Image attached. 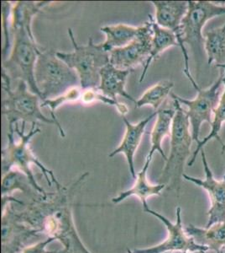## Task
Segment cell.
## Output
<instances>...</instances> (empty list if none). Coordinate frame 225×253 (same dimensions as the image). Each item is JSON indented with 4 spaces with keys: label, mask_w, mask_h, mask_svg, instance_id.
<instances>
[{
    "label": "cell",
    "mask_w": 225,
    "mask_h": 253,
    "mask_svg": "<svg viewBox=\"0 0 225 253\" xmlns=\"http://www.w3.org/2000/svg\"><path fill=\"white\" fill-rule=\"evenodd\" d=\"M157 112H154L149 117L143 119L136 124H131L126 118V116L122 117L123 121L125 123L126 127L125 135L117 149H115L108 155V156L112 158L119 154H124L126 156V161L128 163L129 172L134 179L136 178L137 174L134 169V155L138 150V147L140 145L143 135L145 134L146 126L155 117H157Z\"/></svg>",
    "instance_id": "15"
},
{
    "label": "cell",
    "mask_w": 225,
    "mask_h": 253,
    "mask_svg": "<svg viewBox=\"0 0 225 253\" xmlns=\"http://www.w3.org/2000/svg\"><path fill=\"white\" fill-rule=\"evenodd\" d=\"M176 114L175 108L161 109L157 111V121L151 130V148L147 158L152 159L156 152L162 156L163 160L167 161V157L162 149V142L166 136L171 137V128L173 124L174 117Z\"/></svg>",
    "instance_id": "19"
},
{
    "label": "cell",
    "mask_w": 225,
    "mask_h": 253,
    "mask_svg": "<svg viewBox=\"0 0 225 253\" xmlns=\"http://www.w3.org/2000/svg\"><path fill=\"white\" fill-rule=\"evenodd\" d=\"M32 185L30 184L28 178L24 173L17 169H12L9 172L3 175L1 193L2 197L11 196L12 193L20 190L24 193L31 192Z\"/></svg>",
    "instance_id": "26"
},
{
    "label": "cell",
    "mask_w": 225,
    "mask_h": 253,
    "mask_svg": "<svg viewBox=\"0 0 225 253\" xmlns=\"http://www.w3.org/2000/svg\"><path fill=\"white\" fill-rule=\"evenodd\" d=\"M11 32L14 37L13 47L8 58L3 61L2 70L8 75L11 82H26L29 89L42 101V96L34 81L35 63L42 51L36 43L32 30L24 26H16L11 27Z\"/></svg>",
    "instance_id": "4"
},
{
    "label": "cell",
    "mask_w": 225,
    "mask_h": 253,
    "mask_svg": "<svg viewBox=\"0 0 225 253\" xmlns=\"http://www.w3.org/2000/svg\"><path fill=\"white\" fill-rule=\"evenodd\" d=\"M185 230L188 236L194 239L196 243L204 246L208 250L220 253L225 247V221L216 223L204 229L189 224Z\"/></svg>",
    "instance_id": "18"
},
{
    "label": "cell",
    "mask_w": 225,
    "mask_h": 253,
    "mask_svg": "<svg viewBox=\"0 0 225 253\" xmlns=\"http://www.w3.org/2000/svg\"><path fill=\"white\" fill-rule=\"evenodd\" d=\"M88 175L89 173H84L69 187L63 186L57 193H49L46 198L40 196L24 210H17L21 221L44 236L61 242L63 250L57 253H92L80 238L72 214L75 193Z\"/></svg>",
    "instance_id": "1"
},
{
    "label": "cell",
    "mask_w": 225,
    "mask_h": 253,
    "mask_svg": "<svg viewBox=\"0 0 225 253\" xmlns=\"http://www.w3.org/2000/svg\"><path fill=\"white\" fill-rule=\"evenodd\" d=\"M225 153V141H224V146L222 147V154L224 155Z\"/></svg>",
    "instance_id": "32"
},
{
    "label": "cell",
    "mask_w": 225,
    "mask_h": 253,
    "mask_svg": "<svg viewBox=\"0 0 225 253\" xmlns=\"http://www.w3.org/2000/svg\"><path fill=\"white\" fill-rule=\"evenodd\" d=\"M152 159L146 157V163L144 165L142 169L140 172H137L136 178L134 179V183L129 189L124 191L120 193L117 197H114L112 199V202L117 205L123 201L129 199V197H136L140 199L142 204L143 207L148 205L147 199L154 196H160L163 190L166 188L165 185L151 184L147 179V171L151 165Z\"/></svg>",
    "instance_id": "17"
},
{
    "label": "cell",
    "mask_w": 225,
    "mask_h": 253,
    "mask_svg": "<svg viewBox=\"0 0 225 253\" xmlns=\"http://www.w3.org/2000/svg\"><path fill=\"white\" fill-rule=\"evenodd\" d=\"M202 165L205 172V179L196 178L191 175L183 174V178L191 181L197 187L205 190L211 201V207L208 210V219L206 228L213 224L225 221V174L222 180L214 178V174L209 167L205 151L201 150Z\"/></svg>",
    "instance_id": "14"
},
{
    "label": "cell",
    "mask_w": 225,
    "mask_h": 253,
    "mask_svg": "<svg viewBox=\"0 0 225 253\" xmlns=\"http://www.w3.org/2000/svg\"><path fill=\"white\" fill-rule=\"evenodd\" d=\"M153 30L151 21L141 26L139 36L127 46L109 52V63L120 69L134 70L138 65L145 66L151 52Z\"/></svg>",
    "instance_id": "13"
},
{
    "label": "cell",
    "mask_w": 225,
    "mask_h": 253,
    "mask_svg": "<svg viewBox=\"0 0 225 253\" xmlns=\"http://www.w3.org/2000/svg\"><path fill=\"white\" fill-rule=\"evenodd\" d=\"M127 253H134V252H132V251H130V250H129V249H128V250H127Z\"/></svg>",
    "instance_id": "34"
},
{
    "label": "cell",
    "mask_w": 225,
    "mask_h": 253,
    "mask_svg": "<svg viewBox=\"0 0 225 253\" xmlns=\"http://www.w3.org/2000/svg\"><path fill=\"white\" fill-rule=\"evenodd\" d=\"M223 78L224 70L220 73V77L211 86L207 89H201L199 87L197 89V96L193 100H188L174 93L171 94V97L177 99L180 103L187 107L185 111L191 126L192 136L193 141L197 144L200 142V130L202 124L203 123L212 124L213 122L214 110L220 101Z\"/></svg>",
    "instance_id": "10"
},
{
    "label": "cell",
    "mask_w": 225,
    "mask_h": 253,
    "mask_svg": "<svg viewBox=\"0 0 225 253\" xmlns=\"http://www.w3.org/2000/svg\"><path fill=\"white\" fill-rule=\"evenodd\" d=\"M34 81L42 101L57 97L80 84L77 72L61 60L53 50L42 51L34 68Z\"/></svg>",
    "instance_id": "7"
},
{
    "label": "cell",
    "mask_w": 225,
    "mask_h": 253,
    "mask_svg": "<svg viewBox=\"0 0 225 253\" xmlns=\"http://www.w3.org/2000/svg\"><path fill=\"white\" fill-rule=\"evenodd\" d=\"M57 252H58V251H57Z\"/></svg>",
    "instance_id": "35"
},
{
    "label": "cell",
    "mask_w": 225,
    "mask_h": 253,
    "mask_svg": "<svg viewBox=\"0 0 225 253\" xmlns=\"http://www.w3.org/2000/svg\"><path fill=\"white\" fill-rule=\"evenodd\" d=\"M67 31L73 52H57V56L77 72L83 90L96 89L99 85L101 69L109 63V52L103 48L102 43H94L92 38H89L87 45L79 46L72 30L68 28Z\"/></svg>",
    "instance_id": "6"
},
{
    "label": "cell",
    "mask_w": 225,
    "mask_h": 253,
    "mask_svg": "<svg viewBox=\"0 0 225 253\" xmlns=\"http://www.w3.org/2000/svg\"><path fill=\"white\" fill-rule=\"evenodd\" d=\"M225 15V4L221 2L188 1V10L182 23L184 44H189L193 53L197 73L201 70L204 50L202 29L208 20Z\"/></svg>",
    "instance_id": "8"
},
{
    "label": "cell",
    "mask_w": 225,
    "mask_h": 253,
    "mask_svg": "<svg viewBox=\"0 0 225 253\" xmlns=\"http://www.w3.org/2000/svg\"><path fill=\"white\" fill-rule=\"evenodd\" d=\"M52 2L40 1V2H28L19 1L12 8L11 27L24 26L27 29L32 30L33 18L37 15L41 9L49 5Z\"/></svg>",
    "instance_id": "24"
},
{
    "label": "cell",
    "mask_w": 225,
    "mask_h": 253,
    "mask_svg": "<svg viewBox=\"0 0 225 253\" xmlns=\"http://www.w3.org/2000/svg\"><path fill=\"white\" fill-rule=\"evenodd\" d=\"M156 9V21L160 26L173 32L184 58V74L193 86H197L189 68V57L182 34V23L188 10V1H151Z\"/></svg>",
    "instance_id": "12"
},
{
    "label": "cell",
    "mask_w": 225,
    "mask_h": 253,
    "mask_svg": "<svg viewBox=\"0 0 225 253\" xmlns=\"http://www.w3.org/2000/svg\"><path fill=\"white\" fill-rule=\"evenodd\" d=\"M188 253V252H181V251H175V252H168V253Z\"/></svg>",
    "instance_id": "31"
},
{
    "label": "cell",
    "mask_w": 225,
    "mask_h": 253,
    "mask_svg": "<svg viewBox=\"0 0 225 253\" xmlns=\"http://www.w3.org/2000/svg\"><path fill=\"white\" fill-rule=\"evenodd\" d=\"M204 50L208 64H225V24L204 33Z\"/></svg>",
    "instance_id": "23"
},
{
    "label": "cell",
    "mask_w": 225,
    "mask_h": 253,
    "mask_svg": "<svg viewBox=\"0 0 225 253\" xmlns=\"http://www.w3.org/2000/svg\"><path fill=\"white\" fill-rule=\"evenodd\" d=\"M172 98V97H171ZM176 110L171 134L170 156L160 176V183L165 185L167 191L175 190L179 195L181 183L186 161L191 154L192 143L193 142L190 130V123L182 104L172 98Z\"/></svg>",
    "instance_id": "3"
},
{
    "label": "cell",
    "mask_w": 225,
    "mask_h": 253,
    "mask_svg": "<svg viewBox=\"0 0 225 253\" xmlns=\"http://www.w3.org/2000/svg\"><path fill=\"white\" fill-rule=\"evenodd\" d=\"M1 7H2V29H3V38H4L3 48H2L3 61L7 59V55L9 53V50L11 46L10 34H9L11 28H9V17L11 16L12 4L8 1H3L1 3Z\"/></svg>",
    "instance_id": "29"
},
{
    "label": "cell",
    "mask_w": 225,
    "mask_h": 253,
    "mask_svg": "<svg viewBox=\"0 0 225 253\" xmlns=\"http://www.w3.org/2000/svg\"><path fill=\"white\" fill-rule=\"evenodd\" d=\"M2 89L6 94L2 101V112L7 118L9 127H14L19 121L30 122L32 124H36L40 121L53 124L58 127L63 138L66 136L61 124H57L52 118H46L43 114L39 103L40 98L29 89L26 82L18 81L17 86L13 89L11 80L2 70Z\"/></svg>",
    "instance_id": "5"
},
{
    "label": "cell",
    "mask_w": 225,
    "mask_h": 253,
    "mask_svg": "<svg viewBox=\"0 0 225 253\" xmlns=\"http://www.w3.org/2000/svg\"><path fill=\"white\" fill-rule=\"evenodd\" d=\"M100 31L106 35L105 42L102 45L109 52L132 42L140 34L141 26L134 27L125 24H117L114 26H103Z\"/></svg>",
    "instance_id": "21"
},
{
    "label": "cell",
    "mask_w": 225,
    "mask_h": 253,
    "mask_svg": "<svg viewBox=\"0 0 225 253\" xmlns=\"http://www.w3.org/2000/svg\"><path fill=\"white\" fill-rule=\"evenodd\" d=\"M54 241V238L47 237L45 241H40L26 247L21 253H57V251H48L46 249L47 246Z\"/></svg>",
    "instance_id": "30"
},
{
    "label": "cell",
    "mask_w": 225,
    "mask_h": 253,
    "mask_svg": "<svg viewBox=\"0 0 225 253\" xmlns=\"http://www.w3.org/2000/svg\"><path fill=\"white\" fill-rule=\"evenodd\" d=\"M144 212L156 217L162 222L167 230V237L161 243L145 249H135L134 253H165L168 252H188V253H202L207 252L208 248L197 244L191 236H188L183 226L182 209L177 207L176 210V222L172 223L166 217L149 208L148 205L143 207Z\"/></svg>",
    "instance_id": "11"
},
{
    "label": "cell",
    "mask_w": 225,
    "mask_h": 253,
    "mask_svg": "<svg viewBox=\"0 0 225 253\" xmlns=\"http://www.w3.org/2000/svg\"><path fill=\"white\" fill-rule=\"evenodd\" d=\"M132 71L131 69H117L108 63L100 71V84L97 89L114 101H117L118 95H120L136 104V100L126 90V81Z\"/></svg>",
    "instance_id": "16"
},
{
    "label": "cell",
    "mask_w": 225,
    "mask_h": 253,
    "mask_svg": "<svg viewBox=\"0 0 225 253\" xmlns=\"http://www.w3.org/2000/svg\"><path fill=\"white\" fill-rule=\"evenodd\" d=\"M82 92L77 87H73L69 89L66 92L64 93L63 95H59L57 97L52 98V99H46L45 101H41L40 107H49L51 110V117L56 123L60 124L56 117V110L57 108L66 102H74V101H80L81 99Z\"/></svg>",
    "instance_id": "27"
},
{
    "label": "cell",
    "mask_w": 225,
    "mask_h": 253,
    "mask_svg": "<svg viewBox=\"0 0 225 253\" xmlns=\"http://www.w3.org/2000/svg\"><path fill=\"white\" fill-rule=\"evenodd\" d=\"M35 124H32V128L28 133L25 132V122H22L21 129L18 124H15L14 127H9L7 134L8 144L2 150V174L5 175L12 169H17L27 176L30 184L38 194L46 198L49 193L38 184L32 172V165L36 166L40 169L49 187H52L53 182L58 190L63 187V185L58 181L54 172L47 169L32 151L31 148L32 138L40 132V128L35 126Z\"/></svg>",
    "instance_id": "2"
},
{
    "label": "cell",
    "mask_w": 225,
    "mask_h": 253,
    "mask_svg": "<svg viewBox=\"0 0 225 253\" xmlns=\"http://www.w3.org/2000/svg\"><path fill=\"white\" fill-rule=\"evenodd\" d=\"M99 92V90L97 88L96 89H84L83 92H82L80 101L83 104H91L95 101H100V102L108 104L110 106H114L116 107V109L119 111L122 117L126 116V114L128 113V107H126L125 104L120 103V102H118V101H114L111 98L108 97L103 94H100Z\"/></svg>",
    "instance_id": "28"
},
{
    "label": "cell",
    "mask_w": 225,
    "mask_h": 253,
    "mask_svg": "<svg viewBox=\"0 0 225 253\" xmlns=\"http://www.w3.org/2000/svg\"><path fill=\"white\" fill-rule=\"evenodd\" d=\"M173 87V82L169 81H162L156 84L141 95L136 101L135 107L140 108L145 106H151L154 108L155 112H157L167 96L171 94Z\"/></svg>",
    "instance_id": "25"
},
{
    "label": "cell",
    "mask_w": 225,
    "mask_h": 253,
    "mask_svg": "<svg viewBox=\"0 0 225 253\" xmlns=\"http://www.w3.org/2000/svg\"><path fill=\"white\" fill-rule=\"evenodd\" d=\"M217 68H220L224 70V78H223L224 92L220 96V101L218 102L216 108L214 110V118H213L211 124V131L208 136H206L205 138H203V139L200 140L199 143L197 144L196 150H194L192 158L190 159V161H188V167H192L193 165L197 159V154L203 149L204 145L212 139L215 138L220 142L222 147L224 146V140L220 137V131L222 129L223 124L225 123V64L219 65V66H217Z\"/></svg>",
    "instance_id": "22"
},
{
    "label": "cell",
    "mask_w": 225,
    "mask_h": 253,
    "mask_svg": "<svg viewBox=\"0 0 225 253\" xmlns=\"http://www.w3.org/2000/svg\"><path fill=\"white\" fill-rule=\"evenodd\" d=\"M150 21H151L152 30H153V38H152V46L151 52L146 61L145 66L143 68V72L140 75V82L141 83L146 77L149 67L152 63V61L158 58L160 55L165 52V50L170 48L171 46H178L177 37L173 32L170 30L165 29L160 26L156 21V19L151 15H149Z\"/></svg>",
    "instance_id": "20"
},
{
    "label": "cell",
    "mask_w": 225,
    "mask_h": 253,
    "mask_svg": "<svg viewBox=\"0 0 225 253\" xmlns=\"http://www.w3.org/2000/svg\"><path fill=\"white\" fill-rule=\"evenodd\" d=\"M24 205L12 196L2 197V241L1 253H21L34 238L43 236L37 230L21 221L12 204Z\"/></svg>",
    "instance_id": "9"
},
{
    "label": "cell",
    "mask_w": 225,
    "mask_h": 253,
    "mask_svg": "<svg viewBox=\"0 0 225 253\" xmlns=\"http://www.w3.org/2000/svg\"><path fill=\"white\" fill-rule=\"evenodd\" d=\"M201 253H206V252H202ZM225 253V251L222 250L221 252H220V253Z\"/></svg>",
    "instance_id": "33"
}]
</instances>
